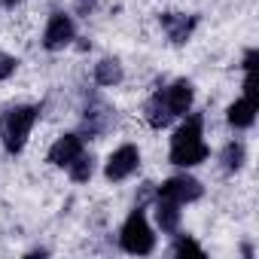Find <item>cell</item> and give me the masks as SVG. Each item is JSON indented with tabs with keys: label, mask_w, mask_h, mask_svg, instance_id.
<instances>
[{
	"label": "cell",
	"mask_w": 259,
	"mask_h": 259,
	"mask_svg": "<svg viewBox=\"0 0 259 259\" xmlns=\"http://www.w3.org/2000/svg\"><path fill=\"white\" fill-rule=\"evenodd\" d=\"M16 4H22V0H4V7H16Z\"/></svg>",
	"instance_id": "d6986e66"
},
{
	"label": "cell",
	"mask_w": 259,
	"mask_h": 259,
	"mask_svg": "<svg viewBox=\"0 0 259 259\" xmlns=\"http://www.w3.org/2000/svg\"><path fill=\"white\" fill-rule=\"evenodd\" d=\"M79 153H82V138H79V135H61V138L49 147V165L67 168Z\"/></svg>",
	"instance_id": "9c48e42d"
},
{
	"label": "cell",
	"mask_w": 259,
	"mask_h": 259,
	"mask_svg": "<svg viewBox=\"0 0 259 259\" xmlns=\"http://www.w3.org/2000/svg\"><path fill=\"white\" fill-rule=\"evenodd\" d=\"M165 98H168V104H171L174 119H180V116H186V113L192 110L195 89H192V82H189V79H177V82H171V85L165 89Z\"/></svg>",
	"instance_id": "30bf717a"
},
{
	"label": "cell",
	"mask_w": 259,
	"mask_h": 259,
	"mask_svg": "<svg viewBox=\"0 0 259 259\" xmlns=\"http://www.w3.org/2000/svg\"><path fill=\"white\" fill-rule=\"evenodd\" d=\"M122 76H125V70H122L119 58H101V61L95 64V82H98V85H104V89L119 85V82H122Z\"/></svg>",
	"instance_id": "4fadbf2b"
},
{
	"label": "cell",
	"mask_w": 259,
	"mask_h": 259,
	"mask_svg": "<svg viewBox=\"0 0 259 259\" xmlns=\"http://www.w3.org/2000/svg\"><path fill=\"white\" fill-rule=\"evenodd\" d=\"M210 156L207 144H204V116L201 113H189L183 119V125L171 138V165L177 168H195Z\"/></svg>",
	"instance_id": "6da1fadb"
},
{
	"label": "cell",
	"mask_w": 259,
	"mask_h": 259,
	"mask_svg": "<svg viewBox=\"0 0 259 259\" xmlns=\"http://www.w3.org/2000/svg\"><path fill=\"white\" fill-rule=\"evenodd\" d=\"M195 25H198V16H186V13H165L162 16V28L168 34V40L177 43V46L192 37Z\"/></svg>",
	"instance_id": "ba28073f"
},
{
	"label": "cell",
	"mask_w": 259,
	"mask_h": 259,
	"mask_svg": "<svg viewBox=\"0 0 259 259\" xmlns=\"http://www.w3.org/2000/svg\"><path fill=\"white\" fill-rule=\"evenodd\" d=\"M244 159H247V153H244V144H241V141H232V144H229V147L223 150V168H226L229 174L241 171Z\"/></svg>",
	"instance_id": "9a60e30c"
},
{
	"label": "cell",
	"mask_w": 259,
	"mask_h": 259,
	"mask_svg": "<svg viewBox=\"0 0 259 259\" xmlns=\"http://www.w3.org/2000/svg\"><path fill=\"white\" fill-rule=\"evenodd\" d=\"M16 67H19V61H16L13 55L0 52V82H4V79H10V76L16 73Z\"/></svg>",
	"instance_id": "e0dca14e"
},
{
	"label": "cell",
	"mask_w": 259,
	"mask_h": 259,
	"mask_svg": "<svg viewBox=\"0 0 259 259\" xmlns=\"http://www.w3.org/2000/svg\"><path fill=\"white\" fill-rule=\"evenodd\" d=\"M67 174H70V180L73 183H89L92 180V174H95V159L92 156H85V150L67 165Z\"/></svg>",
	"instance_id": "5bb4252c"
},
{
	"label": "cell",
	"mask_w": 259,
	"mask_h": 259,
	"mask_svg": "<svg viewBox=\"0 0 259 259\" xmlns=\"http://www.w3.org/2000/svg\"><path fill=\"white\" fill-rule=\"evenodd\" d=\"M76 40V25L67 13H52L49 22H46V31H43V49L49 52H58L64 46H70Z\"/></svg>",
	"instance_id": "8992f818"
},
{
	"label": "cell",
	"mask_w": 259,
	"mask_h": 259,
	"mask_svg": "<svg viewBox=\"0 0 259 259\" xmlns=\"http://www.w3.org/2000/svg\"><path fill=\"white\" fill-rule=\"evenodd\" d=\"M256 113H259V95H256L253 70H250V73H247V79H244V95H241L235 104H229L226 119H229V125H232V128H250V125L256 122Z\"/></svg>",
	"instance_id": "277c9868"
},
{
	"label": "cell",
	"mask_w": 259,
	"mask_h": 259,
	"mask_svg": "<svg viewBox=\"0 0 259 259\" xmlns=\"http://www.w3.org/2000/svg\"><path fill=\"white\" fill-rule=\"evenodd\" d=\"M156 195H162V198H171V201H177V204H189V201H198V198L204 195V186H201L195 177H189V174H180V177H171V180H165V183L156 189Z\"/></svg>",
	"instance_id": "52a82bcc"
},
{
	"label": "cell",
	"mask_w": 259,
	"mask_h": 259,
	"mask_svg": "<svg viewBox=\"0 0 259 259\" xmlns=\"http://www.w3.org/2000/svg\"><path fill=\"white\" fill-rule=\"evenodd\" d=\"M40 119V107H13L4 119V147L7 153H22L31 132H34V125Z\"/></svg>",
	"instance_id": "3957f363"
},
{
	"label": "cell",
	"mask_w": 259,
	"mask_h": 259,
	"mask_svg": "<svg viewBox=\"0 0 259 259\" xmlns=\"http://www.w3.org/2000/svg\"><path fill=\"white\" fill-rule=\"evenodd\" d=\"M119 244H122L125 253H132V256H147V253L156 250V235H153L141 204L128 213V220H125V226L119 232Z\"/></svg>",
	"instance_id": "7a4b0ae2"
},
{
	"label": "cell",
	"mask_w": 259,
	"mask_h": 259,
	"mask_svg": "<svg viewBox=\"0 0 259 259\" xmlns=\"http://www.w3.org/2000/svg\"><path fill=\"white\" fill-rule=\"evenodd\" d=\"M138 168H141V150L135 144H122L119 150L110 153V159L104 165V177L110 183H119V180H128Z\"/></svg>",
	"instance_id": "5b68a950"
},
{
	"label": "cell",
	"mask_w": 259,
	"mask_h": 259,
	"mask_svg": "<svg viewBox=\"0 0 259 259\" xmlns=\"http://www.w3.org/2000/svg\"><path fill=\"white\" fill-rule=\"evenodd\" d=\"M174 253L177 256H204V250H201V244L195 241V238H189V235H180L177 238V244H174Z\"/></svg>",
	"instance_id": "2e32d148"
},
{
	"label": "cell",
	"mask_w": 259,
	"mask_h": 259,
	"mask_svg": "<svg viewBox=\"0 0 259 259\" xmlns=\"http://www.w3.org/2000/svg\"><path fill=\"white\" fill-rule=\"evenodd\" d=\"M144 116H147L150 128H168V125L174 122V113H171V104H168V98H165V89H159V92L147 101Z\"/></svg>",
	"instance_id": "8fae6325"
},
{
	"label": "cell",
	"mask_w": 259,
	"mask_h": 259,
	"mask_svg": "<svg viewBox=\"0 0 259 259\" xmlns=\"http://www.w3.org/2000/svg\"><path fill=\"white\" fill-rule=\"evenodd\" d=\"M180 207L183 204L156 195V223H159V229L165 235H177V229H180Z\"/></svg>",
	"instance_id": "7c38bea8"
},
{
	"label": "cell",
	"mask_w": 259,
	"mask_h": 259,
	"mask_svg": "<svg viewBox=\"0 0 259 259\" xmlns=\"http://www.w3.org/2000/svg\"><path fill=\"white\" fill-rule=\"evenodd\" d=\"M76 7H79V13H85V10L95 7V0H76Z\"/></svg>",
	"instance_id": "ac0fdd59"
}]
</instances>
